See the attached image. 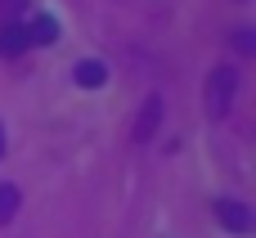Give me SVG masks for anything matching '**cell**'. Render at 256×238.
I'll use <instances>...</instances> for the list:
<instances>
[{
  "mask_svg": "<svg viewBox=\"0 0 256 238\" xmlns=\"http://www.w3.org/2000/svg\"><path fill=\"white\" fill-rule=\"evenodd\" d=\"M234 94H238V72L230 63L212 68V76H207V112L212 117H225L234 108Z\"/></svg>",
  "mask_w": 256,
  "mask_h": 238,
  "instance_id": "1",
  "label": "cell"
},
{
  "mask_svg": "<svg viewBox=\"0 0 256 238\" xmlns=\"http://www.w3.org/2000/svg\"><path fill=\"white\" fill-rule=\"evenodd\" d=\"M158 122H162V99L153 94V99L144 104V112H140V122H135V140H148V135L158 130Z\"/></svg>",
  "mask_w": 256,
  "mask_h": 238,
  "instance_id": "6",
  "label": "cell"
},
{
  "mask_svg": "<svg viewBox=\"0 0 256 238\" xmlns=\"http://www.w3.org/2000/svg\"><path fill=\"white\" fill-rule=\"evenodd\" d=\"M22 4H27V0H0V18H14Z\"/></svg>",
  "mask_w": 256,
  "mask_h": 238,
  "instance_id": "8",
  "label": "cell"
},
{
  "mask_svg": "<svg viewBox=\"0 0 256 238\" xmlns=\"http://www.w3.org/2000/svg\"><path fill=\"white\" fill-rule=\"evenodd\" d=\"M27 50V27L18 18H0V58H18Z\"/></svg>",
  "mask_w": 256,
  "mask_h": 238,
  "instance_id": "3",
  "label": "cell"
},
{
  "mask_svg": "<svg viewBox=\"0 0 256 238\" xmlns=\"http://www.w3.org/2000/svg\"><path fill=\"white\" fill-rule=\"evenodd\" d=\"M0 158H4V126H0Z\"/></svg>",
  "mask_w": 256,
  "mask_h": 238,
  "instance_id": "9",
  "label": "cell"
},
{
  "mask_svg": "<svg viewBox=\"0 0 256 238\" xmlns=\"http://www.w3.org/2000/svg\"><path fill=\"white\" fill-rule=\"evenodd\" d=\"M27 27V45H50L54 36H58V22L50 18V14H36L32 22H22Z\"/></svg>",
  "mask_w": 256,
  "mask_h": 238,
  "instance_id": "4",
  "label": "cell"
},
{
  "mask_svg": "<svg viewBox=\"0 0 256 238\" xmlns=\"http://www.w3.org/2000/svg\"><path fill=\"white\" fill-rule=\"evenodd\" d=\"M216 220L225 225V230H234V234H248L256 220H252V207L248 202H238V198H220L216 202Z\"/></svg>",
  "mask_w": 256,
  "mask_h": 238,
  "instance_id": "2",
  "label": "cell"
},
{
  "mask_svg": "<svg viewBox=\"0 0 256 238\" xmlns=\"http://www.w3.org/2000/svg\"><path fill=\"white\" fill-rule=\"evenodd\" d=\"M18 198H22V194H18L14 184H0V225L18 216Z\"/></svg>",
  "mask_w": 256,
  "mask_h": 238,
  "instance_id": "7",
  "label": "cell"
},
{
  "mask_svg": "<svg viewBox=\"0 0 256 238\" xmlns=\"http://www.w3.org/2000/svg\"><path fill=\"white\" fill-rule=\"evenodd\" d=\"M108 81V68L99 63V58H81L76 63V86H86V90H99Z\"/></svg>",
  "mask_w": 256,
  "mask_h": 238,
  "instance_id": "5",
  "label": "cell"
}]
</instances>
